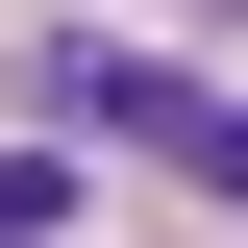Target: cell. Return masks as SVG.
<instances>
[{
	"instance_id": "6da1fadb",
	"label": "cell",
	"mask_w": 248,
	"mask_h": 248,
	"mask_svg": "<svg viewBox=\"0 0 248 248\" xmlns=\"http://www.w3.org/2000/svg\"><path fill=\"white\" fill-rule=\"evenodd\" d=\"M50 99L99 124V149H149V174H199V199H248V99H199V75H149V50H50Z\"/></svg>"
},
{
	"instance_id": "7a4b0ae2",
	"label": "cell",
	"mask_w": 248,
	"mask_h": 248,
	"mask_svg": "<svg viewBox=\"0 0 248 248\" xmlns=\"http://www.w3.org/2000/svg\"><path fill=\"white\" fill-rule=\"evenodd\" d=\"M50 199H75V174H50V149H0V248H50Z\"/></svg>"
}]
</instances>
